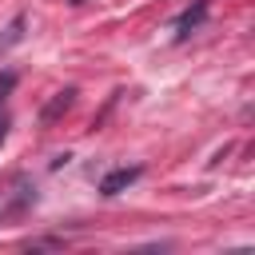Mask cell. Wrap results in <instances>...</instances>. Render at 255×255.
Segmentation results:
<instances>
[{"instance_id":"cell-1","label":"cell","mask_w":255,"mask_h":255,"mask_svg":"<svg viewBox=\"0 0 255 255\" xmlns=\"http://www.w3.org/2000/svg\"><path fill=\"white\" fill-rule=\"evenodd\" d=\"M139 175H143V167H139V163H131V167H116V171H108V175H104L100 195H120V191H124V187H131Z\"/></svg>"},{"instance_id":"cell-2","label":"cell","mask_w":255,"mask_h":255,"mask_svg":"<svg viewBox=\"0 0 255 255\" xmlns=\"http://www.w3.org/2000/svg\"><path fill=\"white\" fill-rule=\"evenodd\" d=\"M207 8H211L207 0H195L187 12H179V20H175V40H187V36H191V32L207 20Z\"/></svg>"},{"instance_id":"cell-3","label":"cell","mask_w":255,"mask_h":255,"mask_svg":"<svg viewBox=\"0 0 255 255\" xmlns=\"http://www.w3.org/2000/svg\"><path fill=\"white\" fill-rule=\"evenodd\" d=\"M76 104V88H64V92H56L48 104H44V112H40V124H52V120H60L68 108Z\"/></svg>"},{"instance_id":"cell-4","label":"cell","mask_w":255,"mask_h":255,"mask_svg":"<svg viewBox=\"0 0 255 255\" xmlns=\"http://www.w3.org/2000/svg\"><path fill=\"white\" fill-rule=\"evenodd\" d=\"M20 36H24V16H16V20L4 28V36H0V52H8L12 44H20Z\"/></svg>"},{"instance_id":"cell-5","label":"cell","mask_w":255,"mask_h":255,"mask_svg":"<svg viewBox=\"0 0 255 255\" xmlns=\"http://www.w3.org/2000/svg\"><path fill=\"white\" fill-rule=\"evenodd\" d=\"M12 88H16V72H4V76H0V104H4V96H8Z\"/></svg>"},{"instance_id":"cell-6","label":"cell","mask_w":255,"mask_h":255,"mask_svg":"<svg viewBox=\"0 0 255 255\" xmlns=\"http://www.w3.org/2000/svg\"><path fill=\"white\" fill-rule=\"evenodd\" d=\"M4 139H8V112H0V147H4Z\"/></svg>"},{"instance_id":"cell-7","label":"cell","mask_w":255,"mask_h":255,"mask_svg":"<svg viewBox=\"0 0 255 255\" xmlns=\"http://www.w3.org/2000/svg\"><path fill=\"white\" fill-rule=\"evenodd\" d=\"M72 4H80V0H72Z\"/></svg>"}]
</instances>
